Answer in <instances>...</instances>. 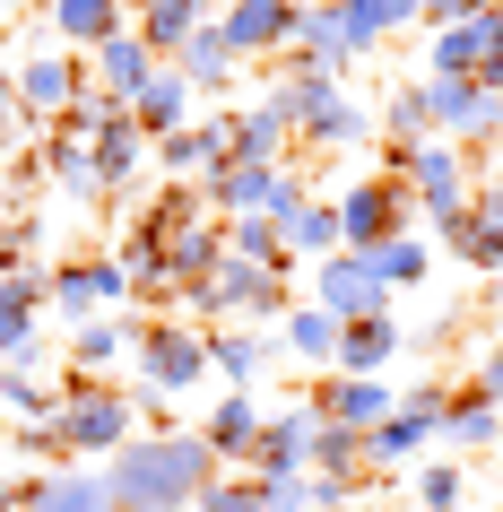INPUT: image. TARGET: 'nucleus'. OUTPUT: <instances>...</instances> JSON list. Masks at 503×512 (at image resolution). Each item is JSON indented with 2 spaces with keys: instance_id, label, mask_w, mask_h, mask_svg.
Segmentation results:
<instances>
[{
  "instance_id": "nucleus-18",
  "label": "nucleus",
  "mask_w": 503,
  "mask_h": 512,
  "mask_svg": "<svg viewBox=\"0 0 503 512\" xmlns=\"http://www.w3.org/2000/svg\"><path fill=\"white\" fill-rule=\"evenodd\" d=\"M157 70H165V61L148 53V44H139L131 27H122V35H105V44H96V53H87V79L105 87L113 105H139V96H148V79H157Z\"/></svg>"
},
{
  "instance_id": "nucleus-37",
  "label": "nucleus",
  "mask_w": 503,
  "mask_h": 512,
  "mask_svg": "<svg viewBox=\"0 0 503 512\" xmlns=\"http://www.w3.org/2000/svg\"><path fill=\"white\" fill-rule=\"evenodd\" d=\"M44 174H53L70 200H105V183H96V157H87V139H44Z\"/></svg>"
},
{
  "instance_id": "nucleus-56",
  "label": "nucleus",
  "mask_w": 503,
  "mask_h": 512,
  "mask_svg": "<svg viewBox=\"0 0 503 512\" xmlns=\"http://www.w3.org/2000/svg\"><path fill=\"white\" fill-rule=\"evenodd\" d=\"M0 9H44V0H0Z\"/></svg>"
},
{
  "instance_id": "nucleus-33",
  "label": "nucleus",
  "mask_w": 503,
  "mask_h": 512,
  "mask_svg": "<svg viewBox=\"0 0 503 512\" xmlns=\"http://www.w3.org/2000/svg\"><path fill=\"white\" fill-rule=\"evenodd\" d=\"M287 252H295V270H304V261H330V252H347V243H339V209H330L321 191L287 217Z\"/></svg>"
},
{
  "instance_id": "nucleus-13",
  "label": "nucleus",
  "mask_w": 503,
  "mask_h": 512,
  "mask_svg": "<svg viewBox=\"0 0 503 512\" xmlns=\"http://www.w3.org/2000/svg\"><path fill=\"white\" fill-rule=\"evenodd\" d=\"M313 426H321V408H313V400L269 408L261 443H252V478H304V469H313Z\"/></svg>"
},
{
  "instance_id": "nucleus-47",
  "label": "nucleus",
  "mask_w": 503,
  "mask_h": 512,
  "mask_svg": "<svg viewBox=\"0 0 503 512\" xmlns=\"http://www.w3.org/2000/svg\"><path fill=\"white\" fill-rule=\"evenodd\" d=\"M18 270H35V217L0 226V278H18Z\"/></svg>"
},
{
  "instance_id": "nucleus-10",
  "label": "nucleus",
  "mask_w": 503,
  "mask_h": 512,
  "mask_svg": "<svg viewBox=\"0 0 503 512\" xmlns=\"http://www.w3.org/2000/svg\"><path fill=\"white\" fill-rule=\"evenodd\" d=\"M330 322H365V313H391V287H382V270H373L365 252H330V261H313V296Z\"/></svg>"
},
{
  "instance_id": "nucleus-26",
  "label": "nucleus",
  "mask_w": 503,
  "mask_h": 512,
  "mask_svg": "<svg viewBox=\"0 0 503 512\" xmlns=\"http://www.w3.org/2000/svg\"><path fill=\"white\" fill-rule=\"evenodd\" d=\"M339 9V35H347V53L365 61V53H382L399 27H417V0H330Z\"/></svg>"
},
{
  "instance_id": "nucleus-39",
  "label": "nucleus",
  "mask_w": 503,
  "mask_h": 512,
  "mask_svg": "<svg viewBox=\"0 0 503 512\" xmlns=\"http://www.w3.org/2000/svg\"><path fill=\"white\" fill-rule=\"evenodd\" d=\"M365 261H373V270H382V287H391V296H399V287H417V278L434 270V243H425V235H399V243H373Z\"/></svg>"
},
{
  "instance_id": "nucleus-51",
  "label": "nucleus",
  "mask_w": 503,
  "mask_h": 512,
  "mask_svg": "<svg viewBox=\"0 0 503 512\" xmlns=\"http://www.w3.org/2000/svg\"><path fill=\"white\" fill-rule=\"evenodd\" d=\"M477 87L503 96V9H495V35H486V61H477Z\"/></svg>"
},
{
  "instance_id": "nucleus-30",
  "label": "nucleus",
  "mask_w": 503,
  "mask_h": 512,
  "mask_svg": "<svg viewBox=\"0 0 503 512\" xmlns=\"http://www.w3.org/2000/svg\"><path fill=\"white\" fill-rule=\"evenodd\" d=\"M174 70H183V79H191V96H200V105H209V96H226V87L243 79V61L226 53V35H217V18H209V27H200V35H191L183 53H174Z\"/></svg>"
},
{
  "instance_id": "nucleus-22",
  "label": "nucleus",
  "mask_w": 503,
  "mask_h": 512,
  "mask_svg": "<svg viewBox=\"0 0 503 512\" xmlns=\"http://www.w3.org/2000/svg\"><path fill=\"white\" fill-rule=\"evenodd\" d=\"M217 270H226V217H200L183 235H165V278H174V296L209 287Z\"/></svg>"
},
{
  "instance_id": "nucleus-16",
  "label": "nucleus",
  "mask_w": 503,
  "mask_h": 512,
  "mask_svg": "<svg viewBox=\"0 0 503 512\" xmlns=\"http://www.w3.org/2000/svg\"><path fill=\"white\" fill-rule=\"evenodd\" d=\"M304 400H313L321 417H330V426H356V434H373V426H382V417L399 408V391H391L382 374H330V382H313Z\"/></svg>"
},
{
  "instance_id": "nucleus-29",
  "label": "nucleus",
  "mask_w": 503,
  "mask_h": 512,
  "mask_svg": "<svg viewBox=\"0 0 503 512\" xmlns=\"http://www.w3.org/2000/svg\"><path fill=\"white\" fill-rule=\"evenodd\" d=\"M27 339H44V270L0 278V365L27 348Z\"/></svg>"
},
{
  "instance_id": "nucleus-57",
  "label": "nucleus",
  "mask_w": 503,
  "mask_h": 512,
  "mask_svg": "<svg viewBox=\"0 0 503 512\" xmlns=\"http://www.w3.org/2000/svg\"><path fill=\"white\" fill-rule=\"evenodd\" d=\"M122 9H148V0H122Z\"/></svg>"
},
{
  "instance_id": "nucleus-46",
  "label": "nucleus",
  "mask_w": 503,
  "mask_h": 512,
  "mask_svg": "<svg viewBox=\"0 0 503 512\" xmlns=\"http://www.w3.org/2000/svg\"><path fill=\"white\" fill-rule=\"evenodd\" d=\"M252 495H261V512H313V469L304 478H252Z\"/></svg>"
},
{
  "instance_id": "nucleus-3",
  "label": "nucleus",
  "mask_w": 503,
  "mask_h": 512,
  "mask_svg": "<svg viewBox=\"0 0 503 512\" xmlns=\"http://www.w3.org/2000/svg\"><path fill=\"white\" fill-rule=\"evenodd\" d=\"M278 96H287L295 113V148H365L373 139V105H356L347 96V79H278Z\"/></svg>"
},
{
  "instance_id": "nucleus-4",
  "label": "nucleus",
  "mask_w": 503,
  "mask_h": 512,
  "mask_svg": "<svg viewBox=\"0 0 503 512\" xmlns=\"http://www.w3.org/2000/svg\"><path fill=\"white\" fill-rule=\"evenodd\" d=\"M330 209H339V243L347 252H373V243H399L417 226V191L399 183V174H356V183L330 191Z\"/></svg>"
},
{
  "instance_id": "nucleus-21",
  "label": "nucleus",
  "mask_w": 503,
  "mask_h": 512,
  "mask_svg": "<svg viewBox=\"0 0 503 512\" xmlns=\"http://www.w3.org/2000/svg\"><path fill=\"white\" fill-rule=\"evenodd\" d=\"M217 9H226V0H148V9H131V35H139L157 61H174L191 35L217 18Z\"/></svg>"
},
{
  "instance_id": "nucleus-50",
  "label": "nucleus",
  "mask_w": 503,
  "mask_h": 512,
  "mask_svg": "<svg viewBox=\"0 0 503 512\" xmlns=\"http://www.w3.org/2000/svg\"><path fill=\"white\" fill-rule=\"evenodd\" d=\"M469 391H477V400H495V408H503V348H486V356H477Z\"/></svg>"
},
{
  "instance_id": "nucleus-6",
  "label": "nucleus",
  "mask_w": 503,
  "mask_h": 512,
  "mask_svg": "<svg viewBox=\"0 0 503 512\" xmlns=\"http://www.w3.org/2000/svg\"><path fill=\"white\" fill-rule=\"evenodd\" d=\"M399 183L417 191V217H425V226L469 217V157H460L451 139H417V148L399 157Z\"/></svg>"
},
{
  "instance_id": "nucleus-58",
  "label": "nucleus",
  "mask_w": 503,
  "mask_h": 512,
  "mask_svg": "<svg viewBox=\"0 0 503 512\" xmlns=\"http://www.w3.org/2000/svg\"><path fill=\"white\" fill-rule=\"evenodd\" d=\"M295 9H304V0H295Z\"/></svg>"
},
{
  "instance_id": "nucleus-44",
  "label": "nucleus",
  "mask_w": 503,
  "mask_h": 512,
  "mask_svg": "<svg viewBox=\"0 0 503 512\" xmlns=\"http://www.w3.org/2000/svg\"><path fill=\"white\" fill-rule=\"evenodd\" d=\"M87 278H96V304H105V313H122V304H131V270H122V252H87Z\"/></svg>"
},
{
  "instance_id": "nucleus-24",
  "label": "nucleus",
  "mask_w": 503,
  "mask_h": 512,
  "mask_svg": "<svg viewBox=\"0 0 503 512\" xmlns=\"http://www.w3.org/2000/svg\"><path fill=\"white\" fill-rule=\"evenodd\" d=\"M486 35H495V9H469L460 27H434V44H425V79H477Z\"/></svg>"
},
{
  "instance_id": "nucleus-25",
  "label": "nucleus",
  "mask_w": 503,
  "mask_h": 512,
  "mask_svg": "<svg viewBox=\"0 0 503 512\" xmlns=\"http://www.w3.org/2000/svg\"><path fill=\"white\" fill-rule=\"evenodd\" d=\"M408 348V330L391 313H365V322H339V365L330 374H391V356Z\"/></svg>"
},
{
  "instance_id": "nucleus-48",
  "label": "nucleus",
  "mask_w": 503,
  "mask_h": 512,
  "mask_svg": "<svg viewBox=\"0 0 503 512\" xmlns=\"http://www.w3.org/2000/svg\"><path fill=\"white\" fill-rule=\"evenodd\" d=\"M399 408H408V417H425V426L443 434V408H451V382H417V391H399Z\"/></svg>"
},
{
  "instance_id": "nucleus-1",
  "label": "nucleus",
  "mask_w": 503,
  "mask_h": 512,
  "mask_svg": "<svg viewBox=\"0 0 503 512\" xmlns=\"http://www.w3.org/2000/svg\"><path fill=\"white\" fill-rule=\"evenodd\" d=\"M217 478H226V469H217V452L200 443V426L131 434V443L105 460V495H113V512H191Z\"/></svg>"
},
{
  "instance_id": "nucleus-36",
  "label": "nucleus",
  "mask_w": 503,
  "mask_h": 512,
  "mask_svg": "<svg viewBox=\"0 0 503 512\" xmlns=\"http://www.w3.org/2000/svg\"><path fill=\"white\" fill-rule=\"evenodd\" d=\"M425 443H434V426H425V417H408V408H391V417L365 434V469H399V460H417Z\"/></svg>"
},
{
  "instance_id": "nucleus-7",
  "label": "nucleus",
  "mask_w": 503,
  "mask_h": 512,
  "mask_svg": "<svg viewBox=\"0 0 503 512\" xmlns=\"http://www.w3.org/2000/svg\"><path fill=\"white\" fill-rule=\"evenodd\" d=\"M417 87H425V113H434V139H451L460 157L503 131V96L495 87H477V79H417Z\"/></svg>"
},
{
  "instance_id": "nucleus-5",
  "label": "nucleus",
  "mask_w": 503,
  "mask_h": 512,
  "mask_svg": "<svg viewBox=\"0 0 503 512\" xmlns=\"http://www.w3.org/2000/svg\"><path fill=\"white\" fill-rule=\"evenodd\" d=\"M139 382L157 400H183V391H209L217 365H209V330L191 322H148L139 330Z\"/></svg>"
},
{
  "instance_id": "nucleus-53",
  "label": "nucleus",
  "mask_w": 503,
  "mask_h": 512,
  "mask_svg": "<svg viewBox=\"0 0 503 512\" xmlns=\"http://www.w3.org/2000/svg\"><path fill=\"white\" fill-rule=\"evenodd\" d=\"M469 9H477V0H417V18H425V27H460Z\"/></svg>"
},
{
  "instance_id": "nucleus-42",
  "label": "nucleus",
  "mask_w": 503,
  "mask_h": 512,
  "mask_svg": "<svg viewBox=\"0 0 503 512\" xmlns=\"http://www.w3.org/2000/svg\"><path fill=\"white\" fill-rule=\"evenodd\" d=\"M0 408H9L18 426H35V417H53V408H61V391H44V382L18 374V365H0Z\"/></svg>"
},
{
  "instance_id": "nucleus-43",
  "label": "nucleus",
  "mask_w": 503,
  "mask_h": 512,
  "mask_svg": "<svg viewBox=\"0 0 503 512\" xmlns=\"http://www.w3.org/2000/svg\"><path fill=\"white\" fill-rule=\"evenodd\" d=\"M200 217H209V191L200 183H165L157 209H148V226H157V235H183V226H200Z\"/></svg>"
},
{
  "instance_id": "nucleus-19",
  "label": "nucleus",
  "mask_w": 503,
  "mask_h": 512,
  "mask_svg": "<svg viewBox=\"0 0 503 512\" xmlns=\"http://www.w3.org/2000/svg\"><path fill=\"white\" fill-rule=\"evenodd\" d=\"M87 157H96V183H105L113 200H131L139 174H148V131H139V113H113L105 131L87 139Z\"/></svg>"
},
{
  "instance_id": "nucleus-27",
  "label": "nucleus",
  "mask_w": 503,
  "mask_h": 512,
  "mask_svg": "<svg viewBox=\"0 0 503 512\" xmlns=\"http://www.w3.org/2000/svg\"><path fill=\"white\" fill-rule=\"evenodd\" d=\"M139 330H148V322L96 313V322L70 330V365H79V374H105V382H113V365H122V356H139Z\"/></svg>"
},
{
  "instance_id": "nucleus-17",
  "label": "nucleus",
  "mask_w": 503,
  "mask_h": 512,
  "mask_svg": "<svg viewBox=\"0 0 503 512\" xmlns=\"http://www.w3.org/2000/svg\"><path fill=\"white\" fill-rule=\"evenodd\" d=\"M295 157V113L269 87L261 105H235V165H287Z\"/></svg>"
},
{
  "instance_id": "nucleus-12",
  "label": "nucleus",
  "mask_w": 503,
  "mask_h": 512,
  "mask_svg": "<svg viewBox=\"0 0 503 512\" xmlns=\"http://www.w3.org/2000/svg\"><path fill=\"white\" fill-rule=\"evenodd\" d=\"M278 61H287V79H347L356 53H347V35H339V9H330V0H304L295 44H287Z\"/></svg>"
},
{
  "instance_id": "nucleus-15",
  "label": "nucleus",
  "mask_w": 503,
  "mask_h": 512,
  "mask_svg": "<svg viewBox=\"0 0 503 512\" xmlns=\"http://www.w3.org/2000/svg\"><path fill=\"white\" fill-rule=\"evenodd\" d=\"M209 365H217L226 391H261V374L278 365V330H261V322H217V330H209Z\"/></svg>"
},
{
  "instance_id": "nucleus-55",
  "label": "nucleus",
  "mask_w": 503,
  "mask_h": 512,
  "mask_svg": "<svg viewBox=\"0 0 503 512\" xmlns=\"http://www.w3.org/2000/svg\"><path fill=\"white\" fill-rule=\"evenodd\" d=\"M18 486H27V478H9V469H0V512H18Z\"/></svg>"
},
{
  "instance_id": "nucleus-34",
  "label": "nucleus",
  "mask_w": 503,
  "mask_h": 512,
  "mask_svg": "<svg viewBox=\"0 0 503 512\" xmlns=\"http://www.w3.org/2000/svg\"><path fill=\"white\" fill-rule=\"evenodd\" d=\"M434 235L451 243V252H460V270H486V278H503V226L495 217H451V226H434Z\"/></svg>"
},
{
  "instance_id": "nucleus-11",
  "label": "nucleus",
  "mask_w": 503,
  "mask_h": 512,
  "mask_svg": "<svg viewBox=\"0 0 503 512\" xmlns=\"http://www.w3.org/2000/svg\"><path fill=\"white\" fill-rule=\"evenodd\" d=\"M295 0H226L217 9V35H226V53L235 61H261V53H287L295 44Z\"/></svg>"
},
{
  "instance_id": "nucleus-54",
  "label": "nucleus",
  "mask_w": 503,
  "mask_h": 512,
  "mask_svg": "<svg viewBox=\"0 0 503 512\" xmlns=\"http://www.w3.org/2000/svg\"><path fill=\"white\" fill-rule=\"evenodd\" d=\"M18 122H27V113H18V79L0 70V131H18Z\"/></svg>"
},
{
  "instance_id": "nucleus-40",
  "label": "nucleus",
  "mask_w": 503,
  "mask_h": 512,
  "mask_svg": "<svg viewBox=\"0 0 503 512\" xmlns=\"http://www.w3.org/2000/svg\"><path fill=\"white\" fill-rule=\"evenodd\" d=\"M313 469H321V478H365V434L321 417V426H313Z\"/></svg>"
},
{
  "instance_id": "nucleus-49",
  "label": "nucleus",
  "mask_w": 503,
  "mask_h": 512,
  "mask_svg": "<svg viewBox=\"0 0 503 512\" xmlns=\"http://www.w3.org/2000/svg\"><path fill=\"white\" fill-rule=\"evenodd\" d=\"M356 486H365V478H321V469H313V512H347V504H356Z\"/></svg>"
},
{
  "instance_id": "nucleus-35",
  "label": "nucleus",
  "mask_w": 503,
  "mask_h": 512,
  "mask_svg": "<svg viewBox=\"0 0 503 512\" xmlns=\"http://www.w3.org/2000/svg\"><path fill=\"white\" fill-rule=\"evenodd\" d=\"M44 313H53V322H96V313H105V304H96V278H87V261H61V270H44Z\"/></svg>"
},
{
  "instance_id": "nucleus-2",
  "label": "nucleus",
  "mask_w": 503,
  "mask_h": 512,
  "mask_svg": "<svg viewBox=\"0 0 503 512\" xmlns=\"http://www.w3.org/2000/svg\"><path fill=\"white\" fill-rule=\"evenodd\" d=\"M53 391H61L53 426H61V443H70V460H113L139 434V400H131V391H113L105 374H79V365H70Z\"/></svg>"
},
{
  "instance_id": "nucleus-52",
  "label": "nucleus",
  "mask_w": 503,
  "mask_h": 512,
  "mask_svg": "<svg viewBox=\"0 0 503 512\" xmlns=\"http://www.w3.org/2000/svg\"><path fill=\"white\" fill-rule=\"evenodd\" d=\"M469 209H477V217H495V226H503V165H495V174H486V183L469 191Z\"/></svg>"
},
{
  "instance_id": "nucleus-32",
  "label": "nucleus",
  "mask_w": 503,
  "mask_h": 512,
  "mask_svg": "<svg viewBox=\"0 0 503 512\" xmlns=\"http://www.w3.org/2000/svg\"><path fill=\"white\" fill-rule=\"evenodd\" d=\"M278 348H287V356H304V365H321V374H330V365H339V322H330L321 304H295L287 322H278Z\"/></svg>"
},
{
  "instance_id": "nucleus-45",
  "label": "nucleus",
  "mask_w": 503,
  "mask_h": 512,
  "mask_svg": "<svg viewBox=\"0 0 503 512\" xmlns=\"http://www.w3.org/2000/svg\"><path fill=\"white\" fill-rule=\"evenodd\" d=\"M191 512H261V495H252V469H226V478H217Z\"/></svg>"
},
{
  "instance_id": "nucleus-28",
  "label": "nucleus",
  "mask_w": 503,
  "mask_h": 512,
  "mask_svg": "<svg viewBox=\"0 0 503 512\" xmlns=\"http://www.w3.org/2000/svg\"><path fill=\"white\" fill-rule=\"evenodd\" d=\"M131 113H139V131H148V148H157V139H174L183 122H200V96H191V79L174 70V61H165V70L148 79V96H139Z\"/></svg>"
},
{
  "instance_id": "nucleus-20",
  "label": "nucleus",
  "mask_w": 503,
  "mask_h": 512,
  "mask_svg": "<svg viewBox=\"0 0 503 512\" xmlns=\"http://www.w3.org/2000/svg\"><path fill=\"white\" fill-rule=\"evenodd\" d=\"M18 512H113L105 495V469H35L27 486H18Z\"/></svg>"
},
{
  "instance_id": "nucleus-23",
  "label": "nucleus",
  "mask_w": 503,
  "mask_h": 512,
  "mask_svg": "<svg viewBox=\"0 0 503 512\" xmlns=\"http://www.w3.org/2000/svg\"><path fill=\"white\" fill-rule=\"evenodd\" d=\"M44 27L61 35V53H96L105 35L131 27V9L122 0H44Z\"/></svg>"
},
{
  "instance_id": "nucleus-38",
  "label": "nucleus",
  "mask_w": 503,
  "mask_h": 512,
  "mask_svg": "<svg viewBox=\"0 0 503 512\" xmlns=\"http://www.w3.org/2000/svg\"><path fill=\"white\" fill-rule=\"evenodd\" d=\"M373 131L391 139V148H417V139H434V113H425V87H391V105L373 113Z\"/></svg>"
},
{
  "instance_id": "nucleus-9",
  "label": "nucleus",
  "mask_w": 503,
  "mask_h": 512,
  "mask_svg": "<svg viewBox=\"0 0 503 512\" xmlns=\"http://www.w3.org/2000/svg\"><path fill=\"white\" fill-rule=\"evenodd\" d=\"M226 157H235V105L200 113V122H183L174 139H157V148H148V165H157L165 183H209Z\"/></svg>"
},
{
  "instance_id": "nucleus-14",
  "label": "nucleus",
  "mask_w": 503,
  "mask_h": 512,
  "mask_svg": "<svg viewBox=\"0 0 503 512\" xmlns=\"http://www.w3.org/2000/svg\"><path fill=\"white\" fill-rule=\"evenodd\" d=\"M261 426H269L261 391H217L209 417H200V443L217 452V469H252V443H261Z\"/></svg>"
},
{
  "instance_id": "nucleus-41",
  "label": "nucleus",
  "mask_w": 503,
  "mask_h": 512,
  "mask_svg": "<svg viewBox=\"0 0 503 512\" xmlns=\"http://www.w3.org/2000/svg\"><path fill=\"white\" fill-rule=\"evenodd\" d=\"M417 512H469V469H460V460H425Z\"/></svg>"
},
{
  "instance_id": "nucleus-31",
  "label": "nucleus",
  "mask_w": 503,
  "mask_h": 512,
  "mask_svg": "<svg viewBox=\"0 0 503 512\" xmlns=\"http://www.w3.org/2000/svg\"><path fill=\"white\" fill-rule=\"evenodd\" d=\"M443 443H451V452H495V443H503V408L477 400L469 382H460L451 408H443Z\"/></svg>"
},
{
  "instance_id": "nucleus-8",
  "label": "nucleus",
  "mask_w": 503,
  "mask_h": 512,
  "mask_svg": "<svg viewBox=\"0 0 503 512\" xmlns=\"http://www.w3.org/2000/svg\"><path fill=\"white\" fill-rule=\"evenodd\" d=\"M9 79H18V113H27L35 131H53L61 113H70V96L87 87V53H61V44H35V53L18 61Z\"/></svg>"
}]
</instances>
